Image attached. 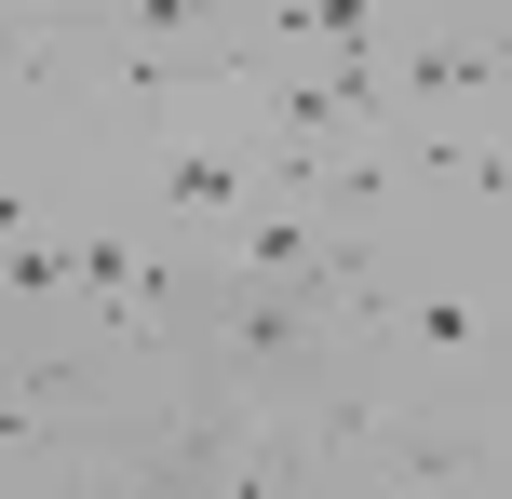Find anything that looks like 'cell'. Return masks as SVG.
Returning <instances> with one entry per match:
<instances>
[{
    "label": "cell",
    "mask_w": 512,
    "mask_h": 499,
    "mask_svg": "<svg viewBox=\"0 0 512 499\" xmlns=\"http://www.w3.org/2000/svg\"><path fill=\"white\" fill-rule=\"evenodd\" d=\"M243 189H256V162H243V149H176V176H162V203L216 216V203H243Z\"/></svg>",
    "instance_id": "obj_1"
},
{
    "label": "cell",
    "mask_w": 512,
    "mask_h": 499,
    "mask_svg": "<svg viewBox=\"0 0 512 499\" xmlns=\"http://www.w3.org/2000/svg\"><path fill=\"white\" fill-rule=\"evenodd\" d=\"M418 338H432V351H472V338H486V311H472V297H418Z\"/></svg>",
    "instance_id": "obj_2"
}]
</instances>
